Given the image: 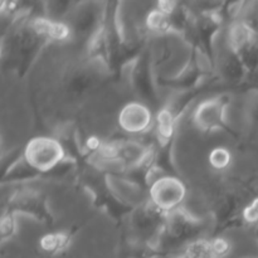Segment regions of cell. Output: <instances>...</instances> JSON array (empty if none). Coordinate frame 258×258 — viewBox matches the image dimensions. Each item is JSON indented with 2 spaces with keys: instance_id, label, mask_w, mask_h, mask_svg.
Returning a JSON list of instances; mask_svg holds the SVG:
<instances>
[{
  "instance_id": "12",
  "label": "cell",
  "mask_w": 258,
  "mask_h": 258,
  "mask_svg": "<svg viewBox=\"0 0 258 258\" xmlns=\"http://www.w3.org/2000/svg\"><path fill=\"white\" fill-rule=\"evenodd\" d=\"M17 221L13 212L3 214L2 222H0V237L3 242H7L12 239L17 233Z\"/></svg>"
},
{
  "instance_id": "6",
  "label": "cell",
  "mask_w": 258,
  "mask_h": 258,
  "mask_svg": "<svg viewBox=\"0 0 258 258\" xmlns=\"http://www.w3.org/2000/svg\"><path fill=\"white\" fill-rule=\"evenodd\" d=\"M72 237L67 232H50L39 238L40 251L48 257H54L62 253L70 247Z\"/></svg>"
},
{
  "instance_id": "8",
  "label": "cell",
  "mask_w": 258,
  "mask_h": 258,
  "mask_svg": "<svg viewBox=\"0 0 258 258\" xmlns=\"http://www.w3.org/2000/svg\"><path fill=\"white\" fill-rule=\"evenodd\" d=\"M12 206L13 208L23 212V213L42 216V199H40V194L35 193V191L28 190L17 194L13 198Z\"/></svg>"
},
{
  "instance_id": "17",
  "label": "cell",
  "mask_w": 258,
  "mask_h": 258,
  "mask_svg": "<svg viewBox=\"0 0 258 258\" xmlns=\"http://www.w3.org/2000/svg\"><path fill=\"white\" fill-rule=\"evenodd\" d=\"M171 258H188V257H186L185 253H184V252H183V253H181V254H176V256H174V257H171Z\"/></svg>"
},
{
  "instance_id": "15",
  "label": "cell",
  "mask_w": 258,
  "mask_h": 258,
  "mask_svg": "<svg viewBox=\"0 0 258 258\" xmlns=\"http://www.w3.org/2000/svg\"><path fill=\"white\" fill-rule=\"evenodd\" d=\"M242 218L248 224L258 223V197L244 207L243 211H242Z\"/></svg>"
},
{
  "instance_id": "10",
  "label": "cell",
  "mask_w": 258,
  "mask_h": 258,
  "mask_svg": "<svg viewBox=\"0 0 258 258\" xmlns=\"http://www.w3.org/2000/svg\"><path fill=\"white\" fill-rule=\"evenodd\" d=\"M184 253L188 258H216L209 239L199 238L186 244Z\"/></svg>"
},
{
  "instance_id": "9",
  "label": "cell",
  "mask_w": 258,
  "mask_h": 258,
  "mask_svg": "<svg viewBox=\"0 0 258 258\" xmlns=\"http://www.w3.org/2000/svg\"><path fill=\"white\" fill-rule=\"evenodd\" d=\"M145 24L146 28H148L151 33L159 35L170 33L171 30L174 29L170 15L164 13L163 10H160L159 8H155V9L149 12V14L146 15Z\"/></svg>"
},
{
  "instance_id": "2",
  "label": "cell",
  "mask_w": 258,
  "mask_h": 258,
  "mask_svg": "<svg viewBox=\"0 0 258 258\" xmlns=\"http://www.w3.org/2000/svg\"><path fill=\"white\" fill-rule=\"evenodd\" d=\"M150 202L159 211L170 213L179 208L186 196V188L178 178L165 175L150 186Z\"/></svg>"
},
{
  "instance_id": "5",
  "label": "cell",
  "mask_w": 258,
  "mask_h": 258,
  "mask_svg": "<svg viewBox=\"0 0 258 258\" xmlns=\"http://www.w3.org/2000/svg\"><path fill=\"white\" fill-rule=\"evenodd\" d=\"M30 29L38 38L52 42H67L72 37V28L67 23L49 17H35L29 23Z\"/></svg>"
},
{
  "instance_id": "14",
  "label": "cell",
  "mask_w": 258,
  "mask_h": 258,
  "mask_svg": "<svg viewBox=\"0 0 258 258\" xmlns=\"http://www.w3.org/2000/svg\"><path fill=\"white\" fill-rule=\"evenodd\" d=\"M211 243L216 258H223L231 253L232 244L228 239L223 238V237H216V238L211 239Z\"/></svg>"
},
{
  "instance_id": "4",
  "label": "cell",
  "mask_w": 258,
  "mask_h": 258,
  "mask_svg": "<svg viewBox=\"0 0 258 258\" xmlns=\"http://www.w3.org/2000/svg\"><path fill=\"white\" fill-rule=\"evenodd\" d=\"M117 121L125 133L144 134L153 126V113L143 103L130 102L121 108Z\"/></svg>"
},
{
  "instance_id": "16",
  "label": "cell",
  "mask_w": 258,
  "mask_h": 258,
  "mask_svg": "<svg viewBox=\"0 0 258 258\" xmlns=\"http://www.w3.org/2000/svg\"><path fill=\"white\" fill-rule=\"evenodd\" d=\"M165 175L166 174L164 173L163 169L159 168L158 165H154L145 171V181L149 185V188H150L153 184H155L156 181L160 180V179L164 178Z\"/></svg>"
},
{
  "instance_id": "7",
  "label": "cell",
  "mask_w": 258,
  "mask_h": 258,
  "mask_svg": "<svg viewBox=\"0 0 258 258\" xmlns=\"http://www.w3.org/2000/svg\"><path fill=\"white\" fill-rule=\"evenodd\" d=\"M156 139L163 146L168 145L173 139L176 128L175 113L171 107H163L156 116Z\"/></svg>"
},
{
  "instance_id": "13",
  "label": "cell",
  "mask_w": 258,
  "mask_h": 258,
  "mask_svg": "<svg viewBox=\"0 0 258 258\" xmlns=\"http://www.w3.org/2000/svg\"><path fill=\"white\" fill-rule=\"evenodd\" d=\"M190 3L201 12V14H211L218 13V10L223 7L224 0H190Z\"/></svg>"
},
{
  "instance_id": "11",
  "label": "cell",
  "mask_w": 258,
  "mask_h": 258,
  "mask_svg": "<svg viewBox=\"0 0 258 258\" xmlns=\"http://www.w3.org/2000/svg\"><path fill=\"white\" fill-rule=\"evenodd\" d=\"M208 160L214 170H226L232 163V154L227 148L218 146V148L213 149V150L211 151Z\"/></svg>"
},
{
  "instance_id": "1",
  "label": "cell",
  "mask_w": 258,
  "mask_h": 258,
  "mask_svg": "<svg viewBox=\"0 0 258 258\" xmlns=\"http://www.w3.org/2000/svg\"><path fill=\"white\" fill-rule=\"evenodd\" d=\"M23 159L37 173H47L54 170L66 160V150L57 139L38 136L25 145Z\"/></svg>"
},
{
  "instance_id": "3",
  "label": "cell",
  "mask_w": 258,
  "mask_h": 258,
  "mask_svg": "<svg viewBox=\"0 0 258 258\" xmlns=\"http://www.w3.org/2000/svg\"><path fill=\"white\" fill-rule=\"evenodd\" d=\"M226 103L221 98H209L199 103L193 113L194 125L203 133H212L223 127Z\"/></svg>"
},
{
  "instance_id": "18",
  "label": "cell",
  "mask_w": 258,
  "mask_h": 258,
  "mask_svg": "<svg viewBox=\"0 0 258 258\" xmlns=\"http://www.w3.org/2000/svg\"><path fill=\"white\" fill-rule=\"evenodd\" d=\"M256 258H258V257H256Z\"/></svg>"
}]
</instances>
